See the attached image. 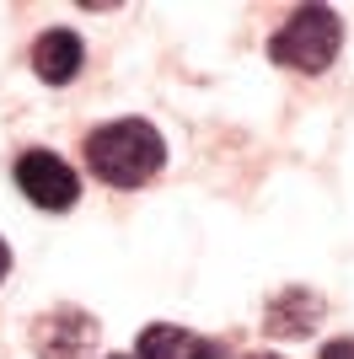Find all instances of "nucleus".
<instances>
[{"mask_svg": "<svg viewBox=\"0 0 354 359\" xmlns=\"http://www.w3.org/2000/svg\"><path fill=\"white\" fill-rule=\"evenodd\" d=\"M343 48V22L333 6H301L274 38H268V60L301 75H322Z\"/></svg>", "mask_w": 354, "mask_h": 359, "instance_id": "nucleus-2", "label": "nucleus"}, {"mask_svg": "<svg viewBox=\"0 0 354 359\" xmlns=\"http://www.w3.org/2000/svg\"><path fill=\"white\" fill-rule=\"evenodd\" d=\"M322 322V295L306 285H290L263 306V332L268 338H306Z\"/></svg>", "mask_w": 354, "mask_h": 359, "instance_id": "nucleus-7", "label": "nucleus"}, {"mask_svg": "<svg viewBox=\"0 0 354 359\" xmlns=\"http://www.w3.org/2000/svg\"><path fill=\"white\" fill-rule=\"evenodd\" d=\"M134 359H225V344L188 327H172V322H150L134 344Z\"/></svg>", "mask_w": 354, "mask_h": 359, "instance_id": "nucleus-5", "label": "nucleus"}, {"mask_svg": "<svg viewBox=\"0 0 354 359\" xmlns=\"http://www.w3.org/2000/svg\"><path fill=\"white\" fill-rule=\"evenodd\" d=\"M81 65H86L81 32H70V27L38 32V43H32V70H38V81H48V86H70L75 75H81Z\"/></svg>", "mask_w": 354, "mask_h": 359, "instance_id": "nucleus-6", "label": "nucleus"}, {"mask_svg": "<svg viewBox=\"0 0 354 359\" xmlns=\"http://www.w3.org/2000/svg\"><path fill=\"white\" fill-rule=\"evenodd\" d=\"M91 344H97V322L75 306H54L32 322V348L38 359H91Z\"/></svg>", "mask_w": 354, "mask_h": 359, "instance_id": "nucleus-4", "label": "nucleus"}, {"mask_svg": "<svg viewBox=\"0 0 354 359\" xmlns=\"http://www.w3.org/2000/svg\"><path fill=\"white\" fill-rule=\"evenodd\" d=\"M242 359H280V354H242Z\"/></svg>", "mask_w": 354, "mask_h": 359, "instance_id": "nucleus-10", "label": "nucleus"}, {"mask_svg": "<svg viewBox=\"0 0 354 359\" xmlns=\"http://www.w3.org/2000/svg\"><path fill=\"white\" fill-rule=\"evenodd\" d=\"M16 188L38 210H70L75 198H81V177L59 161L54 150H22L16 156Z\"/></svg>", "mask_w": 354, "mask_h": 359, "instance_id": "nucleus-3", "label": "nucleus"}, {"mask_svg": "<svg viewBox=\"0 0 354 359\" xmlns=\"http://www.w3.org/2000/svg\"><path fill=\"white\" fill-rule=\"evenodd\" d=\"M317 359H354V338H333V344H322Z\"/></svg>", "mask_w": 354, "mask_h": 359, "instance_id": "nucleus-8", "label": "nucleus"}, {"mask_svg": "<svg viewBox=\"0 0 354 359\" xmlns=\"http://www.w3.org/2000/svg\"><path fill=\"white\" fill-rule=\"evenodd\" d=\"M162 161H166V140L145 118H113L86 135V166L107 188H140L162 172Z\"/></svg>", "mask_w": 354, "mask_h": 359, "instance_id": "nucleus-1", "label": "nucleus"}, {"mask_svg": "<svg viewBox=\"0 0 354 359\" xmlns=\"http://www.w3.org/2000/svg\"><path fill=\"white\" fill-rule=\"evenodd\" d=\"M107 359H129V354H107Z\"/></svg>", "mask_w": 354, "mask_h": 359, "instance_id": "nucleus-11", "label": "nucleus"}, {"mask_svg": "<svg viewBox=\"0 0 354 359\" xmlns=\"http://www.w3.org/2000/svg\"><path fill=\"white\" fill-rule=\"evenodd\" d=\"M6 273H11V247L0 241V279H6Z\"/></svg>", "mask_w": 354, "mask_h": 359, "instance_id": "nucleus-9", "label": "nucleus"}]
</instances>
